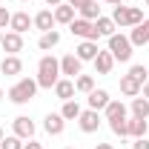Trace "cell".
Returning <instances> with one entry per match:
<instances>
[{
    "label": "cell",
    "instance_id": "7402d4cb",
    "mask_svg": "<svg viewBox=\"0 0 149 149\" xmlns=\"http://www.w3.org/2000/svg\"><path fill=\"white\" fill-rule=\"evenodd\" d=\"M57 43H60V32H57V29H52V32H43V35H40V40H37V46H40L43 52L55 49Z\"/></svg>",
    "mask_w": 149,
    "mask_h": 149
},
{
    "label": "cell",
    "instance_id": "9a60e30c",
    "mask_svg": "<svg viewBox=\"0 0 149 149\" xmlns=\"http://www.w3.org/2000/svg\"><path fill=\"white\" fill-rule=\"evenodd\" d=\"M0 72L9 74V77H15V74L23 72V60H20L17 55H6L3 60H0Z\"/></svg>",
    "mask_w": 149,
    "mask_h": 149
},
{
    "label": "cell",
    "instance_id": "cb8c5ba5",
    "mask_svg": "<svg viewBox=\"0 0 149 149\" xmlns=\"http://www.w3.org/2000/svg\"><path fill=\"white\" fill-rule=\"evenodd\" d=\"M132 118H143V120L149 118V100L146 97H141V95L132 97Z\"/></svg>",
    "mask_w": 149,
    "mask_h": 149
},
{
    "label": "cell",
    "instance_id": "ab89813d",
    "mask_svg": "<svg viewBox=\"0 0 149 149\" xmlns=\"http://www.w3.org/2000/svg\"><path fill=\"white\" fill-rule=\"evenodd\" d=\"M3 138H6V132H3V126H0V141H3Z\"/></svg>",
    "mask_w": 149,
    "mask_h": 149
},
{
    "label": "cell",
    "instance_id": "ba28073f",
    "mask_svg": "<svg viewBox=\"0 0 149 149\" xmlns=\"http://www.w3.org/2000/svg\"><path fill=\"white\" fill-rule=\"evenodd\" d=\"M80 66H83V60L77 55H63L60 57V74H66V77H72V80L80 74Z\"/></svg>",
    "mask_w": 149,
    "mask_h": 149
},
{
    "label": "cell",
    "instance_id": "9c48e42d",
    "mask_svg": "<svg viewBox=\"0 0 149 149\" xmlns=\"http://www.w3.org/2000/svg\"><path fill=\"white\" fill-rule=\"evenodd\" d=\"M32 26H35V20L29 17L26 12H15L12 20H9V29H12V32H17V35H26Z\"/></svg>",
    "mask_w": 149,
    "mask_h": 149
},
{
    "label": "cell",
    "instance_id": "ffe728a7",
    "mask_svg": "<svg viewBox=\"0 0 149 149\" xmlns=\"http://www.w3.org/2000/svg\"><path fill=\"white\" fill-rule=\"evenodd\" d=\"M52 12H55V23L69 26V23L74 20V12H77V9H74V6H69V3H60V6H55Z\"/></svg>",
    "mask_w": 149,
    "mask_h": 149
},
{
    "label": "cell",
    "instance_id": "7bdbcfd3",
    "mask_svg": "<svg viewBox=\"0 0 149 149\" xmlns=\"http://www.w3.org/2000/svg\"><path fill=\"white\" fill-rule=\"evenodd\" d=\"M0 100H3V89H0Z\"/></svg>",
    "mask_w": 149,
    "mask_h": 149
},
{
    "label": "cell",
    "instance_id": "4dcf8cb0",
    "mask_svg": "<svg viewBox=\"0 0 149 149\" xmlns=\"http://www.w3.org/2000/svg\"><path fill=\"white\" fill-rule=\"evenodd\" d=\"M0 149H23V141H20L17 135H6L0 141Z\"/></svg>",
    "mask_w": 149,
    "mask_h": 149
},
{
    "label": "cell",
    "instance_id": "74e56055",
    "mask_svg": "<svg viewBox=\"0 0 149 149\" xmlns=\"http://www.w3.org/2000/svg\"><path fill=\"white\" fill-rule=\"evenodd\" d=\"M95 149H115V146H112V143H97Z\"/></svg>",
    "mask_w": 149,
    "mask_h": 149
},
{
    "label": "cell",
    "instance_id": "f1b7e54d",
    "mask_svg": "<svg viewBox=\"0 0 149 149\" xmlns=\"http://www.w3.org/2000/svg\"><path fill=\"white\" fill-rule=\"evenodd\" d=\"M129 74L135 77V80H138V83H141V86H143V83L149 80V69H146V66H141V63H135V66L129 69Z\"/></svg>",
    "mask_w": 149,
    "mask_h": 149
},
{
    "label": "cell",
    "instance_id": "30bf717a",
    "mask_svg": "<svg viewBox=\"0 0 149 149\" xmlns=\"http://www.w3.org/2000/svg\"><path fill=\"white\" fill-rule=\"evenodd\" d=\"M0 46H3V52L17 55V52H23V35H17V32H6L3 40H0Z\"/></svg>",
    "mask_w": 149,
    "mask_h": 149
},
{
    "label": "cell",
    "instance_id": "d6986e66",
    "mask_svg": "<svg viewBox=\"0 0 149 149\" xmlns=\"http://www.w3.org/2000/svg\"><path fill=\"white\" fill-rule=\"evenodd\" d=\"M97 52H100V49H97V43H95V40H80V43H77V49H74V55L80 57V60H95Z\"/></svg>",
    "mask_w": 149,
    "mask_h": 149
},
{
    "label": "cell",
    "instance_id": "5b68a950",
    "mask_svg": "<svg viewBox=\"0 0 149 149\" xmlns=\"http://www.w3.org/2000/svg\"><path fill=\"white\" fill-rule=\"evenodd\" d=\"M69 32H72L74 37H80V40H95L97 43V29H95L92 20H83V17H74L72 23H69Z\"/></svg>",
    "mask_w": 149,
    "mask_h": 149
},
{
    "label": "cell",
    "instance_id": "8992f818",
    "mask_svg": "<svg viewBox=\"0 0 149 149\" xmlns=\"http://www.w3.org/2000/svg\"><path fill=\"white\" fill-rule=\"evenodd\" d=\"M77 126H80V132L92 135V132H97V126H100V115H97L95 109H83L80 118H77Z\"/></svg>",
    "mask_w": 149,
    "mask_h": 149
},
{
    "label": "cell",
    "instance_id": "836d02e7",
    "mask_svg": "<svg viewBox=\"0 0 149 149\" xmlns=\"http://www.w3.org/2000/svg\"><path fill=\"white\" fill-rule=\"evenodd\" d=\"M23 149H43V143H37L35 138H32V141H29V143H23Z\"/></svg>",
    "mask_w": 149,
    "mask_h": 149
},
{
    "label": "cell",
    "instance_id": "ee69618b",
    "mask_svg": "<svg viewBox=\"0 0 149 149\" xmlns=\"http://www.w3.org/2000/svg\"><path fill=\"white\" fill-rule=\"evenodd\" d=\"M63 149H74V146H63Z\"/></svg>",
    "mask_w": 149,
    "mask_h": 149
},
{
    "label": "cell",
    "instance_id": "277c9868",
    "mask_svg": "<svg viewBox=\"0 0 149 149\" xmlns=\"http://www.w3.org/2000/svg\"><path fill=\"white\" fill-rule=\"evenodd\" d=\"M106 40H109V52H112L115 60H120V63L132 60V49H135V46L129 43V37H126V35H118V32H115V35L106 37Z\"/></svg>",
    "mask_w": 149,
    "mask_h": 149
},
{
    "label": "cell",
    "instance_id": "b9f144b4",
    "mask_svg": "<svg viewBox=\"0 0 149 149\" xmlns=\"http://www.w3.org/2000/svg\"><path fill=\"white\" fill-rule=\"evenodd\" d=\"M0 40H3V29H0Z\"/></svg>",
    "mask_w": 149,
    "mask_h": 149
},
{
    "label": "cell",
    "instance_id": "8d00e7d4",
    "mask_svg": "<svg viewBox=\"0 0 149 149\" xmlns=\"http://www.w3.org/2000/svg\"><path fill=\"white\" fill-rule=\"evenodd\" d=\"M60 3H66V0H46V6H60Z\"/></svg>",
    "mask_w": 149,
    "mask_h": 149
},
{
    "label": "cell",
    "instance_id": "4316f807",
    "mask_svg": "<svg viewBox=\"0 0 149 149\" xmlns=\"http://www.w3.org/2000/svg\"><path fill=\"white\" fill-rule=\"evenodd\" d=\"M77 12H80V17H83V20H92V23H95L97 17H100V6H97L95 0H89L86 6H80Z\"/></svg>",
    "mask_w": 149,
    "mask_h": 149
},
{
    "label": "cell",
    "instance_id": "603a6c76",
    "mask_svg": "<svg viewBox=\"0 0 149 149\" xmlns=\"http://www.w3.org/2000/svg\"><path fill=\"white\" fill-rule=\"evenodd\" d=\"M95 29H97V35H100V37H112L118 26H115V20H112V17H103V15H100V17L95 20Z\"/></svg>",
    "mask_w": 149,
    "mask_h": 149
},
{
    "label": "cell",
    "instance_id": "83f0119b",
    "mask_svg": "<svg viewBox=\"0 0 149 149\" xmlns=\"http://www.w3.org/2000/svg\"><path fill=\"white\" fill-rule=\"evenodd\" d=\"M106 120H115V118H126V106L120 103V100H109V106H106Z\"/></svg>",
    "mask_w": 149,
    "mask_h": 149
},
{
    "label": "cell",
    "instance_id": "6da1fadb",
    "mask_svg": "<svg viewBox=\"0 0 149 149\" xmlns=\"http://www.w3.org/2000/svg\"><path fill=\"white\" fill-rule=\"evenodd\" d=\"M37 86L40 89H55V83L60 80V60L55 55H43L37 63Z\"/></svg>",
    "mask_w": 149,
    "mask_h": 149
},
{
    "label": "cell",
    "instance_id": "3957f363",
    "mask_svg": "<svg viewBox=\"0 0 149 149\" xmlns=\"http://www.w3.org/2000/svg\"><path fill=\"white\" fill-rule=\"evenodd\" d=\"M112 20H115V26H120V29H135L138 23H143V9H138V6H115V12H112Z\"/></svg>",
    "mask_w": 149,
    "mask_h": 149
},
{
    "label": "cell",
    "instance_id": "e575fe53",
    "mask_svg": "<svg viewBox=\"0 0 149 149\" xmlns=\"http://www.w3.org/2000/svg\"><path fill=\"white\" fill-rule=\"evenodd\" d=\"M66 3H69V6H74V9H80V6H86L89 0H66Z\"/></svg>",
    "mask_w": 149,
    "mask_h": 149
},
{
    "label": "cell",
    "instance_id": "44dd1931",
    "mask_svg": "<svg viewBox=\"0 0 149 149\" xmlns=\"http://www.w3.org/2000/svg\"><path fill=\"white\" fill-rule=\"evenodd\" d=\"M120 92L126 95V97H138V95H141V83H138L132 74H123V77H120Z\"/></svg>",
    "mask_w": 149,
    "mask_h": 149
},
{
    "label": "cell",
    "instance_id": "7c38bea8",
    "mask_svg": "<svg viewBox=\"0 0 149 149\" xmlns=\"http://www.w3.org/2000/svg\"><path fill=\"white\" fill-rule=\"evenodd\" d=\"M146 132H149V120H143V118H129L126 120V135L132 141L135 138H146Z\"/></svg>",
    "mask_w": 149,
    "mask_h": 149
},
{
    "label": "cell",
    "instance_id": "1f68e13d",
    "mask_svg": "<svg viewBox=\"0 0 149 149\" xmlns=\"http://www.w3.org/2000/svg\"><path fill=\"white\" fill-rule=\"evenodd\" d=\"M9 20H12V12H9L6 6H0V29H6V26H9Z\"/></svg>",
    "mask_w": 149,
    "mask_h": 149
},
{
    "label": "cell",
    "instance_id": "7a4b0ae2",
    "mask_svg": "<svg viewBox=\"0 0 149 149\" xmlns=\"http://www.w3.org/2000/svg\"><path fill=\"white\" fill-rule=\"evenodd\" d=\"M37 89H40V86H37V80H35V77H20L17 83H15V86L6 92V97H9L12 103L23 106V103H29V100H32V97L37 95Z\"/></svg>",
    "mask_w": 149,
    "mask_h": 149
},
{
    "label": "cell",
    "instance_id": "f6af8a7d",
    "mask_svg": "<svg viewBox=\"0 0 149 149\" xmlns=\"http://www.w3.org/2000/svg\"><path fill=\"white\" fill-rule=\"evenodd\" d=\"M143 3H146V6H149V0H143Z\"/></svg>",
    "mask_w": 149,
    "mask_h": 149
},
{
    "label": "cell",
    "instance_id": "d590c367",
    "mask_svg": "<svg viewBox=\"0 0 149 149\" xmlns=\"http://www.w3.org/2000/svg\"><path fill=\"white\" fill-rule=\"evenodd\" d=\"M141 95H143V97H146V100H149V80H146V83H143V86H141Z\"/></svg>",
    "mask_w": 149,
    "mask_h": 149
},
{
    "label": "cell",
    "instance_id": "484cf974",
    "mask_svg": "<svg viewBox=\"0 0 149 149\" xmlns=\"http://www.w3.org/2000/svg\"><path fill=\"white\" fill-rule=\"evenodd\" d=\"M74 89L80 95H89L95 89V77L92 74H77V77H74Z\"/></svg>",
    "mask_w": 149,
    "mask_h": 149
},
{
    "label": "cell",
    "instance_id": "d4e9b609",
    "mask_svg": "<svg viewBox=\"0 0 149 149\" xmlns=\"http://www.w3.org/2000/svg\"><path fill=\"white\" fill-rule=\"evenodd\" d=\"M80 103L77 100H63V109H60V115H63V120H77L80 118Z\"/></svg>",
    "mask_w": 149,
    "mask_h": 149
},
{
    "label": "cell",
    "instance_id": "5bb4252c",
    "mask_svg": "<svg viewBox=\"0 0 149 149\" xmlns=\"http://www.w3.org/2000/svg\"><path fill=\"white\" fill-rule=\"evenodd\" d=\"M43 129L49 132V135H63V129H66V120H63V115H60V112L46 115V120H43Z\"/></svg>",
    "mask_w": 149,
    "mask_h": 149
},
{
    "label": "cell",
    "instance_id": "60d3db41",
    "mask_svg": "<svg viewBox=\"0 0 149 149\" xmlns=\"http://www.w3.org/2000/svg\"><path fill=\"white\" fill-rule=\"evenodd\" d=\"M20 3H32V0H20Z\"/></svg>",
    "mask_w": 149,
    "mask_h": 149
},
{
    "label": "cell",
    "instance_id": "e0dca14e",
    "mask_svg": "<svg viewBox=\"0 0 149 149\" xmlns=\"http://www.w3.org/2000/svg\"><path fill=\"white\" fill-rule=\"evenodd\" d=\"M32 20H35V26L40 29V35H43V32H52V29H55V12H52V9H43V12H37Z\"/></svg>",
    "mask_w": 149,
    "mask_h": 149
},
{
    "label": "cell",
    "instance_id": "2e32d148",
    "mask_svg": "<svg viewBox=\"0 0 149 149\" xmlns=\"http://www.w3.org/2000/svg\"><path fill=\"white\" fill-rule=\"evenodd\" d=\"M74 92H77V89H74L72 77H60V80L55 83V95L60 97V100H74Z\"/></svg>",
    "mask_w": 149,
    "mask_h": 149
},
{
    "label": "cell",
    "instance_id": "52a82bcc",
    "mask_svg": "<svg viewBox=\"0 0 149 149\" xmlns=\"http://www.w3.org/2000/svg\"><path fill=\"white\" fill-rule=\"evenodd\" d=\"M12 126H15V135H17L20 141H32L35 138V120H29L26 115H20L12 120Z\"/></svg>",
    "mask_w": 149,
    "mask_h": 149
},
{
    "label": "cell",
    "instance_id": "8fae6325",
    "mask_svg": "<svg viewBox=\"0 0 149 149\" xmlns=\"http://www.w3.org/2000/svg\"><path fill=\"white\" fill-rule=\"evenodd\" d=\"M109 92L106 89H92L89 92V97H86V103H89V109H95V112H100V109H106L109 106Z\"/></svg>",
    "mask_w": 149,
    "mask_h": 149
},
{
    "label": "cell",
    "instance_id": "f546056e",
    "mask_svg": "<svg viewBox=\"0 0 149 149\" xmlns=\"http://www.w3.org/2000/svg\"><path fill=\"white\" fill-rule=\"evenodd\" d=\"M126 120H129V118H115V120H109V129L115 132V135H120V138H129V135H126Z\"/></svg>",
    "mask_w": 149,
    "mask_h": 149
},
{
    "label": "cell",
    "instance_id": "f35d334b",
    "mask_svg": "<svg viewBox=\"0 0 149 149\" xmlns=\"http://www.w3.org/2000/svg\"><path fill=\"white\" fill-rule=\"evenodd\" d=\"M103 3H109V6H120V0H103Z\"/></svg>",
    "mask_w": 149,
    "mask_h": 149
},
{
    "label": "cell",
    "instance_id": "ac0fdd59",
    "mask_svg": "<svg viewBox=\"0 0 149 149\" xmlns=\"http://www.w3.org/2000/svg\"><path fill=\"white\" fill-rule=\"evenodd\" d=\"M92 63H95V72L97 74H109L112 66H115V57H112V52L106 49V52H97V57H95Z\"/></svg>",
    "mask_w": 149,
    "mask_h": 149
},
{
    "label": "cell",
    "instance_id": "d6a6232c",
    "mask_svg": "<svg viewBox=\"0 0 149 149\" xmlns=\"http://www.w3.org/2000/svg\"><path fill=\"white\" fill-rule=\"evenodd\" d=\"M132 149H149V141L146 138H135L132 141Z\"/></svg>",
    "mask_w": 149,
    "mask_h": 149
},
{
    "label": "cell",
    "instance_id": "4fadbf2b",
    "mask_svg": "<svg viewBox=\"0 0 149 149\" xmlns=\"http://www.w3.org/2000/svg\"><path fill=\"white\" fill-rule=\"evenodd\" d=\"M129 43L132 46H146L149 43V17L143 20V23H138V26L129 32Z\"/></svg>",
    "mask_w": 149,
    "mask_h": 149
}]
</instances>
